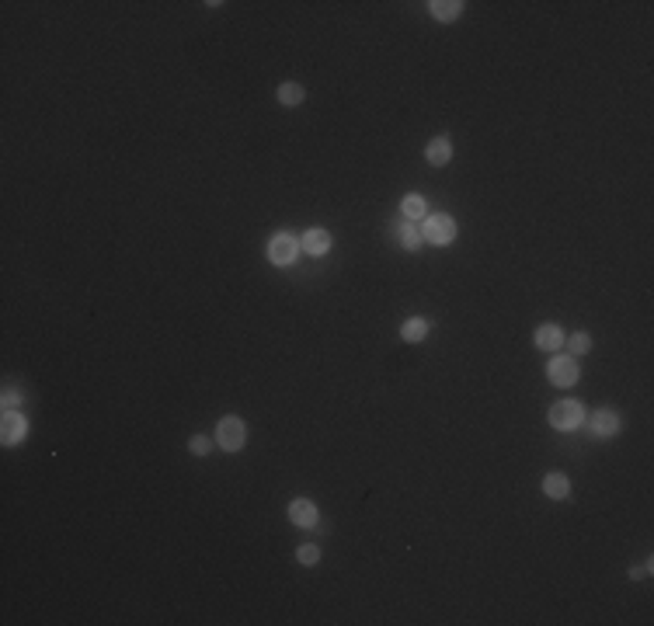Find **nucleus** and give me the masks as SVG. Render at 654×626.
<instances>
[{
	"mask_svg": "<svg viewBox=\"0 0 654 626\" xmlns=\"http://www.w3.org/2000/svg\"><path fill=\"white\" fill-rule=\"evenodd\" d=\"M550 425L557 432H574L578 425H585V407L578 400H560L550 407Z\"/></svg>",
	"mask_w": 654,
	"mask_h": 626,
	"instance_id": "obj_3",
	"label": "nucleus"
},
{
	"mask_svg": "<svg viewBox=\"0 0 654 626\" xmlns=\"http://www.w3.org/2000/svg\"><path fill=\"white\" fill-rule=\"evenodd\" d=\"M401 244H404L408 251H418V247H421V230H418L411 219L401 226Z\"/></svg>",
	"mask_w": 654,
	"mask_h": 626,
	"instance_id": "obj_17",
	"label": "nucleus"
},
{
	"mask_svg": "<svg viewBox=\"0 0 654 626\" xmlns=\"http://www.w3.org/2000/svg\"><path fill=\"white\" fill-rule=\"evenodd\" d=\"M296 257H299V240H296V237L278 233V237L268 240V261H271V264L285 268V264H292Z\"/></svg>",
	"mask_w": 654,
	"mask_h": 626,
	"instance_id": "obj_5",
	"label": "nucleus"
},
{
	"mask_svg": "<svg viewBox=\"0 0 654 626\" xmlns=\"http://www.w3.org/2000/svg\"><path fill=\"white\" fill-rule=\"evenodd\" d=\"M428 11H432V18H439V22H456L460 11H463V4H460V0H432Z\"/></svg>",
	"mask_w": 654,
	"mask_h": 626,
	"instance_id": "obj_11",
	"label": "nucleus"
},
{
	"mask_svg": "<svg viewBox=\"0 0 654 626\" xmlns=\"http://www.w3.org/2000/svg\"><path fill=\"white\" fill-rule=\"evenodd\" d=\"M588 428H592V435H616L619 432V414L616 411H605V407H598L592 418H588Z\"/></svg>",
	"mask_w": 654,
	"mask_h": 626,
	"instance_id": "obj_9",
	"label": "nucleus"
},
{
	"mask_svg": "<svg viewBox=\"0 0 654 626\" xmlns=\"http://www.w3.org/2000/svg\"><path fill=\"white\" fill-rule=\"evenodd\" d=\"M546 376H550V383H553V387H560V390L574 387V383H578V376H581L578 359H574V355H557V359H550Z\"/></svg>",
	"mask_w": 654,
	"mask_h": 626,
	"instance_id": "obj_4",
	"label": "nucleus"
},
{
	"mask_svg": "<svg viewBox=\"0 0 654 626\" xmlns=\"http://www.w3.org/2000/svg\"><path fill=\"white\" fill-rule=\"evenodd\" d=\"M18 400H22V397H18V390H15V387H8V390H4V407L11 411V407H15Z\"/></svg>",
	"mask_w": 654,
	"mask_h": 626,
	"instance_id": "obj_21",
	"label": "nucleus"
},
{
	"mask_svg": "<svg viewBox=\"0 0 654 626\" xmlns=\"http://www.w3.org/2000/svg\"><path fill=\"white\" fill-rule=\"evenodd\" d=\"M296 560H299L303 567H313V564L320 560V546H313V543H306V546H299V550H296Z\"/></svg>",
	"mask_w": 654,
	"mask_h": 626,
	"instance_id": "obj_18",
	"label": "nucleus"
},
{
	"mask_svg": "<svg viewBox=\"0 0 654 626\" xmlns=\"http://www.w3.org/2000/svg\"><path fill=\"white\" fill-rule=\"evenodd\" d=\"M536 345L539 348H560L564 345V331L557 328V324H543V328H536Z\"/></svg>",
	"mask_w": 654,
	"mask_h": 626,
	"instance_id": "obj_12",
	"label": "nucleus"
},
{
	"mask_svg": "<svg viewBox=\"0 0 654 626\" xmlns=\"http://www.w3.org/2000/svg\"><path fill=\"white\" fill-rule=\"evenodd\" d=\"M401 335H404V341L418 345V341H425V335H428V321H421V317H411V321H404Z\"/></svg>",
	"mask_w": 654,
	"mask_h": 626,
	"instance_id": "obj_15",
	"label": "nucleus"
},
{
	"mask_svg": "<svg viewBox=\"0 0 654 626\" xmlns=\"http://www.w3.org/2000/svg\"><path fill=\"white\" fill-rule=\"evenodd\" d=\"M425 157H428V164H432V167L449 164V157H453V150H449V136H435V139L425 146Z\"/></svg>",
	"mask_w": 654,
	"mask_h": 626,
	"instance_id": "obj_10",
	"label": "nucleus"
},
{
	"mask_svg": "<svg viewBox=\"0 0 654 626\" xmlns=\"http://www.w3.org/2000/svg\"><path fill=\"white\" fill-rule=\"evenodd\" d=\"M299 247H303L306 254L320 257V254H327V251H331V233H327V230H320V226H313V230H306V233H303Z\"/></svg>",
	"mask_w": 654,
	"mask_h": 626,
	"instance_id": "obj_8",
	"label": "nucleus"
},
{
	"mask_svg": "<svg viewBox=\"0 0 654 626\" xmlns=\"http://www.w3.org/2000/svg\"><path fill=\"white\" fill-rule=\"evenodd\" d=\"M289 522L299 525V529H313V525H317V505L306 501V498L289 501Z\"/></svg>",
	"mask_w": 654,
	"mask_h": 626,
	"instance_id": "obj_7",
	"label": "nucleus"
},
{
	"mask_svg": "<svg viewBox=\"0 0 654 626\" xmlns=\"http://www.w3.org/2000/svg\"><path fill=\"white\" fill-rule=\"evenodd\" d=\"M216 442H219V449H226V452L244 449V442H247V425H244L237 414H226V418L216 425Z\"/></svg>",
	"mask_w": 654,
	"mask_h": 626,
	"instance_id": "obj_2",
	"label": "nucleus"
},
{
	"mask_svg": "<svg viewBox=\"0 0 654 626\" xmlns=\"http://www.w3.org/2000/svg\"><path fill=\"white\" fill-rule=\"evenodd\" d=\"M543 494L546 498H567L571 494V484H567V477L564 473H546V480H543Z\"/></svg>",
	"mask_w": 654,
	"mask_h": 626,
	"instance_id": "obj_13",
	"label": "nucleus"
},
{
	"mask_svg": "<svg viewBox=\"0 0 654 626\" xmlns=\"http://www.w3.org/2000/svg\"><path fill=\"white\" fill-rule=\"evenodd\" d=\"M567 345H571V352H574V355H581V352H588V348H592V338H588L585 331H578V335H574Z\"/></svg>",
	"mask_w": 654,
	"mask_h": 626,
	"instance_id": "obj_19",
	"label": "nucleus"
},
{
	"mask_svg": "<svg viewBox=\"0 0 654 626\" xmlns=\"http://www.w3.org/2000/svg\"><path fill=\"white\" fill-rule=\"evenodd\" d=\"M418 230H421V240H428V244H453V237H456V219L446 216V212H432V216L421 219Z\"/></svg>",
	"mask_w": 654,
	"mask_h": 626,
	"instance_id": "obj_1",
	"label": "nucleus"
},
{
	"mask_svg": "<svg viewBox=\"0 0 654 626\" xmlns=\"http://www.w3.org/2000/svg\"><path fill=\"white\" fill-rule=\"evenodd\" d=\"M209 449H212V439H209V435H195V439H192V452H195V456H206Z\"/></svg>",
	"mask_w": 654,
	"mask_h": 626,
	"instance_id": "obj_20",
	"label": "nucleus"
},
{
	"mask_svg": "<svg viewBox=\"0 0 654 626\" xmlns=\"http://www.w3.org/2000/svg\"><path fill=\"white\" fill-rule=\"evenodd\" d=\"M401 212H404V219H425L428 216V205H425V198L421 195H404V202H401Z\"/></svg>",
	"mask_w": 654,
	"mask_h": 626,
	"instance_id": "obj_14",
	"label": "nucleus"
},
{
	"mask_svg": "<svg viewBox=\"0 0 654 626\" xmlns=\"http://www.w3.org/2000/svg\"><path fill=\"white\" fill-rule=\"evenodd\" d=\"M25 432H28L25 414L8 411V414H4V425H0V439H4V446H18V442L25 439Z\"/></svg>",
	"mask_w": 654,
	"mask_h": 626,
	"instance_id": "obj_6",
	"label": "nucleus"
},
{
	"mask_svg": "<svg viewBox=\"0 0 654 626\" xmlns=\"http://www.w3.org/2000/svg\"><path fill=\"white\" fill-rule=\"evenodd\" d=\"M303 98H306V91H303L299 84H292V81L278 87V101H282V105H299Z\"/></svg>",
	"mask_w": 654,
	"mask_h": 626,
	"instance_id": "obj_16",
	"label": "nucleus"
}]
</instances>
